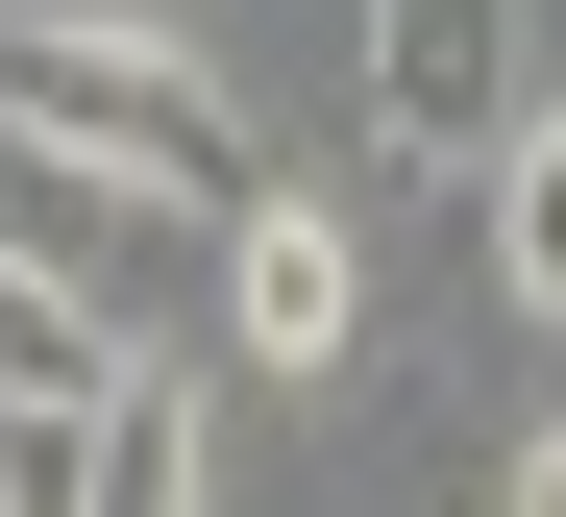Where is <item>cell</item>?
I'll list each match as a JSON object with an SVG mask.
<instances>
[{"label":"cell","mask_w":566,"mask_h":517,"mask_svg":"<svg viewBox=\"0 0 566 517\" xmlns=\"http://www.w3.org/2000/svg\"><path fill=\"white\" fill-rule=\"evenodd\" d=\"M0 124L74 148L99 197H148V223H198V247L271 197V124L222 99L198 25H148V0H0Z\"/></svg>","instance_id":"6da1fadb"},{"label":"cell","mask_w":566,"mask_h":517,"mask_svg":"<svg viewBox=\"0 0 566 517\" xmlns=\"http://www.w3.org/2000/svg\"><path fill=\"white\" fill-rule=\"evenodd\" d=\"M517 99H542V0H369V148L395 173H493Z\"/></svg>","instance_id":"7a4b0ae2"},{"label":"cell","mask_w":566,"mask_h":517,"mask_svg":"<svg viewBox=\"0 0 566 517\" xmlns=\"http://www.w3.org/2000/svg\"><path fill=\"white\" fill-rule=\"evenodd\" d=\"M222 345L296 370V394L369 345V247H345V197H247V223H222Z\"/></svg>","instance_id":"3957f363"},{"label":"cell","mask_w":566,"mask_h":517,"mask_svg":"<svg viewBox=\"0 0 566 517\" xmlns=\"http://www.w3.org/2000/svg\"><path fill=\"white\" fill-rule=\"evenodd\" d=\"M74 517H222V394L124 345L99 394H74Z\"/></svg>","instance_id":"277c9868"},{"label":"cell","mask_w":566,"mask_h":517,"mask_svg":"<svg viewBox=\"0 0 566 517\" xmlns=\"http://www.w3.org/2000/svg\"><path fill=\"white\" fill-rule=\"evenodd\" d=\"M468 247H493V296H517V321H566V99H517V124H493Z\"/></svg>","instance_id":"5b68a950"},{"label":"cell","mask_w":566,"mask_h":517,"mask_svg":"<svg viewBox=\"0 0 566 517\" xmlns=\"http://www.w3.org/2000/svg\"><path fill=\"white\" fill-rule=\"evenodd\" d=\"M99 370H124V321H99V296H25V271H0V420H74Z\"/></svg>","instance_id":"8992f818"},{"label":"cell","mask_w":566,"mask_h":517,"mask_svg":"<svg viewBox=\"0 0 566 517\" xmlns=\"http://www.w3.org/2000/svg\"><path fill=\"white\" fill-rule=\"evenodd\" d=\"M493 517H566V420H517V444H493Z\"/></svg>","instance_id":"52a82bcc"}]
</instances>
